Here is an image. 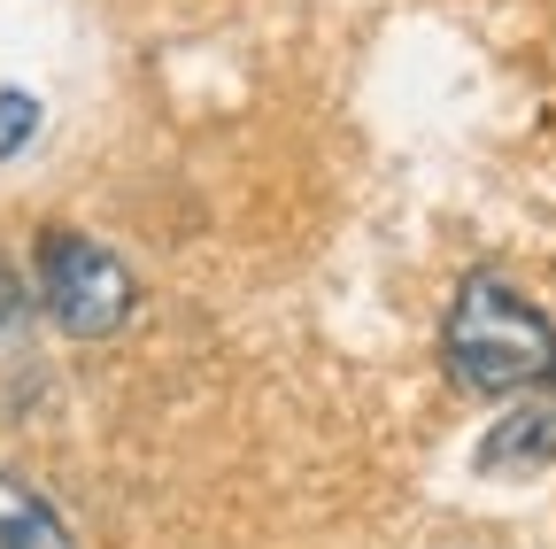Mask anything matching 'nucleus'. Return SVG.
Wrapping results in <instances>:
<instances>
[{"label": "nucleus", "instance_id": "obj_1", "mask_svg": "<svg viewBox=\"0 0 556 549\" xmlns=\"http://www.w3.org/2000/svg\"><path fill=\"white\" fill-rule=\"evenodd\" d=\"M441 357L471 395H541L556 387V325L495 271H471L448 302Z\"/></svg>", "mask_w": 556, "mask_h": 549}, {"label": "nucleus", "instance_id": "obj_2", "mask_svg": "<svg viewBox=\"0 0 556 549\" xmlns=\"http://www.w3.org/2000/svg\"><path fill=\"white\" fill-rule=\"evenodd\" d=\"M31 271H39V302L47 317L70 333V340H101L131 317L139 287H131V271L93 240V233H70V225H47L39 248H31Z\"/></svg>", "mask_w": 556, "mask_h": 549}, {"label": "nucleus", "instance_id": "obj_3", "mask_svg": "<svg viewBox=\"0 0 556 549\" xmlns=\"http://www.w3.org/2000/svg\"><path fill=\"white\" fill-rule=\"evenodd\" d=\"M556 457V402H518V410H503V426L479 441V472H541Z\"/></svg>", "mask_w": 556, "mask_h": 549}, {"label": "nucleus", "instance_id": "obj_4", "mask_svg": "<svg viewBox=\"0 0 556 549\" xmlns=\"http://www.w3.org/2000/svg\"><path fill=\"white\" fill-rule=\"evenodd\" d=\"M24 317H31V287H24L16 255L0 248V419H16V402L31 395V333H24Z\"/></svg>", "mask_w": 556, "mask_h": 549}, {"label": "nucleus", "instance_id": "obj_5", "mask_svg": "<svg viewBox=\"0 0 556 549\" xmlns=\"http://www.w3.org/2000/svg\"><path fill=\"white\" fill-rule=\"evenodd\" d=\"M0 549H78L70 526L54 519V503L39 488H24L16 472H0Z\"/></svg>", "mask_w": 556, "mask_h": 549}, {"label": "nucleus", "instance_id": "obj_6", "mask_svg": "<svg viewBox=\"0 0 556 549\" xmlns=\"http://www.w3.org/2000/svg\"><path fill=\"white\" fill-rule=\"evenodd\" d=\"M31 124H39V109H31V93H0V155H9V148H24L31 140Z\"/></svg>", "mask_w": 556, "mask_h": 549}]
</instances>
